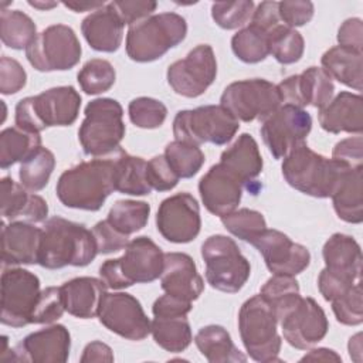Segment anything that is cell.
Returning <instances> with one entry per match:
<instances>
[{"instance_id":"1","label":"cell","mask_w":363,"mask_h":363,"mask_svg":"<svg viewBox=\"0 0 363 363\" xmlns=\"http://www.w3.org/2000/svg\"><path fill=\"white\" fill-rule=\"evenodd\" d=\"M115 190V157L92 159L67 169L55 187L65 207L85 211H98Z\"/></svg>"},{"instance_id":"2","label":"cell","mask_w":363,"mask_h":363,"mask_svg":"<svg viewBox=\"0 0 363 363\" xmlns=\"http://www.w3.org/2000/svg\"><path fill=\"white\" fill-rule=\"evenodd\" d=\"M98 254L91 230L62 217L48 218L41 228L38 265L60 269L67 265L85 267Z\"/></svg>"},{"instance_id":"3","label":"cell","mask_w":363,"mask_h":363,"mask_svg":"<svg viewBox=\"0 0 363 363\" xmlns=\"http://www.w3.org/2000/svg\"><path fill=\"white\" fill-rule=\"evenodd\" d=\"M281 169L285 182L295 190L316 199H328L352 167L336 159L325 157L306 143H301L284 157Z\"/></svg>"},{"instance_id":"4","label":"cell","mask_w":363,"mask_h":363,"mask_svg":"<svg viewBox=\"0 0 363 363\" xmlns=\"http://www.w3.org/2000/svg\"><path fill=\"white\" fill-rule=\"evenodd\" d=\"M164 254L149 237H136L119 258L106 259L99 267L101 279L109 289H123L133 284H147L160 278Z\"/></svg>"},{"instance_id":"5","label":"cell","mask_w":363,"mask_h":363,"mask_svg":"<svg viewBox=\"0 0 363 363\" xmlns=\"http://www.w3.org/2000/svg\"><path fill=\"white\" fill-rule=\"evenodd\" d=\"M81 95L74 86L50 88L16 105V126L40 133L51 126H69L79 113Z\"/></svg>"},{"instance_id":"6","label":"cell","mask_w":363,"mask_h":363,"mask_svg":"<svg viewBox=\"0 0 363 363\" xmlns=\"http://www.w3.org/2000/svg\"><path fill=\"white\" fill-rule=\"evenodd\" d=\"M187 23L177 13H159L132 24L126 34V54L136 62H152L179 45Z\"/></svg>"},{"instance_id":"7","label":"cell","mask_w":363,"mask_h":363,"mask_svg":"<svg viewBox=\"0 0 363 363\" xmlns=\"http://www.w3.org/2000/svg\"><path fill=\"white\" fill-rule=\"evenodd\" d=\"M278 319L272 308L258 294L247 299L238 313V329L242 345L255 362L279 360L281 336L277 330Z\"/></svg>"},{"instance_id":"8","label":"cell","mask_w":363,"mask_h":363,"mask_svg":"<svg viewBox=\"0 0 363 363\" xmlns=\"http://www.w3.org/2000/svg\"><path fill=\"white\" fill-rule=\"evenodd\" d=\"M123 109L116 99L96 98L85 106L78 140L88 156H105L116 150L125 136Z\"/></svg>"},{"instance_id":"9","label":"cell","mask_w":363,"mask_h":363,"mask_svg":"<svg viewBox=\"0 0 363 363\" xmlns=\"http://www.w3.org/2000/svg\"><path fill=\"white\" fill-rule=\"evenodd\" d=\"M240 128L234 115L221 105H206L179 111L173 119L174 140L217 146L228 143Z\"/></svg>"},{"instance_id":"10","label":"cell","mask_w":363,"mask_h":363,"mask_svg":"<svg viewBox=\"0 0 363 363\" xmlns=\"http://www.w3.org/2000/svg\"><path fill=\"white\" fill-rule=\"evenodd\" d=\"M201 257L206 262V279L217 291L238 292L250 278L248 259L227 235H210L201 245Z\"/></svg>"},{"instance_id":"11","label":"cell","mask_w":363,"mask_h":363,"mask_svg":"<svg viewBox=\"0 0 363 363\" xmlns=\"http://www.w3.org/2000/svg\"><path fill=\"white\" fill-rule=\"evenodd\" d=\"M82 48L75 31L65 24H54L35 35L26 48L31 67L41 72L67 71L81 58Z\"/></svg>"},{"instance_id":"12","label":"cell","mask_w":363,"mask_h":363,"mask_svg":"<svg viewBox=\"0 0 363 363\" xmlns=\"http://www.w3.org/2000/svg\"><path fill=\"white\" fill-rule=\"evenodd\" d=\"M220 105L230 111L240 122L264 121L282 105L275 84L262 79H242L231 82L220 98Z\"/></svg>"},{"instance_id":"13","label":"cell","mask_w":363,"mask_h":363,"mask_svg":"<svg viewBox=\"0 0 363 363\" xmlns=\"http://www.w3.org/2000/svg\"><path fill=\"white\" fill-rule=\"evenodd\" d=\"M312 129L311 115L298 106L284 104L261 125V136L275 159H284L298 145L305 143Z\"/></svg>"},{"instance_id":"14","label":"cell","mask_w":363,"mask_h":363,"mask_svg":"<svg viewBox=\"0 0 363 363\" xmlns=\"http://www.w3.org/2000/svg\"><path fill=\"white\" fill-rule=\"evenodd\" d=\"M40 292L37 275L23 268L6 269L1 275V323L11 328L31 323Z\"/></svg>"},{"instance_id":"15","label":"cell","mask_w":363,"mask_h":363,"mask_svg":"<svg viewBox=\"0 0 363 363\" xmlns=\"http://www.w3.org/2000/svg\"><path fill=\"white\" fill-rule=\"evenodd\" d=\"M167 82L172 89L186 98L203 95L217 77V61L208 44L194 47L184 58L167 68Z\"/></svg>"},{"instance_id":"16","label":"cell","mask_w":363,"mask_h":363,"mask_svg":"<svg viewBox=\"0 0 363 363\" xmlns=\"http://www.w3.org/2000/svg\"><path fill=\"white\" fill-rule=\"evenodd\" d=\"M98 319L106 329L128 340H142L150 333V319L140 302L126 292H106L99 305Z\"/></svg>"},{"instance_id":"17","label":"cell","mask_w":363,"mask_h":363,"mask_svg":"<svg viewBox=\"0 0 363 363\" xmlns=\"http://www.w3.org/2000/svg\"><path fill=\"white\" fill-rule=\"evenodd\" d=\"M250 244L258 250L274 275L295 277L311 262V252L305 245L294 242L286 234L274 228L262 230Z\"/></svg>"},{"instance_id":"18","label":"cell","mask_w":363,"mask_h":363,"mask_svg":"<svg viewBox=\"0 0 363 363\" xmlns=\"http://www.w3.org/2000/svg\"><path fill=\"white\" fill-rule=\"evenodd\" d=\"M157 231L170 242L193 241L201 227L200 207L190 193H177L164 199L156 216Z\"/></svg>"},{"instance_id":"19","label":"cell","mask_w":363,"mask_h":363,"mask_svg":"<svg viewBox=\"0 0 363 363\" xmlns=\"http://www.w3.org/2000/svg\"><path fill=\"white\" fill-rule=\"evenodd\" d=\"M278 323L282 328L284 339L299 350H306L320 342L329 329L325 311L309 296H301Z\"/></svg>"},{"instance_id":"20","label":"cell","mask_w":363,"mask_h":363,"mask_svg":"<svg viewBox=\"0 0 363 363\" xmlns=\"http://www.w3.org/2000/svg\"><path fill=\"white\" fill-rule=\"evenodd\" d=\"M71 336L64 325H51L27 335L10 349L7 360L34 363H64L68 360Z\"/></svg>"},{"instance_id":"21","label":"cell","mask_w":363,"mask_h":363,"mask_svg":"<svg viewBox=\"0 0 363 363\" xmlns=\"http://www.w3.org/2000/svg\"><path fill=\"white\" fill-rule=\"evenodd\" d=\"M277 86L282 104L285 102L302 109L308 105L322 109L332 101L335 92L332 78L319 67H309L298 75H291Z\"/></svg>"},{"instance_id":"22","label":"cell","mask_w":363,"mask_h":363,"mask_svg":"<svg viewBox=\"0 0 363 363\" xmlns=\"http://www.w3.org/2000/svg\"><path fill=\"white\" fill-rule=\"evenodd\" d=\"M242 183L220 162L211 166L199 182V193L204 207L223 217L234 211L242 196Z\"/></svg>"},{"instance_id":"23","label":"cell","mask_w":363,"mask_h":363,"mask_svg":"<svg viewBox=\"0 0 363 363\" xmlns=\"http://www.w3.org/2000/svg\"><path fill=\"white\" fill-rule=\"evenodd\" d=\"M160 284L164 294L193 302L204 289V281L197 272L193 258L184 252H166Z\"/></svg>"},{"instance_id":"24","label":"cell","mask_w":363,"mask_h":363,"mask_svg":"<svg viewBox=\"0 0 363 363\" xmlns=\"http://www.w3.org/2000/svg\"><path fill=\"white\" fill-rule=\"evenodd\" d=\"M41 228L27 221L3 223L1 261L4 265L38 264Z\"/></svg>"},{"instance_id":"25","label":"cell","mask_w":363,"mask_h":363,"mask_svg":"<svg viewBox=\"0 0 363 363\" xmlns=\"http://www.w3.org/2000/svg\"><path fill=\"white\" fill-rule=\"evenodd\" d=\"M319 125L329 133H356L363 130V99L360 94L342 91L319 109Z\"/></svg>"},{"instance_id":"26","label":"cell","mask_w":363,"mask_h":363,"mask_svg":"<svg viewBox=\"0 0 363 363\" xmlns=\"http://www.w3.org/2000/svg\"><path fill=\"white\" fill-rule=\"evenodd\" d=\"M0 208L3 218H23L27 223H43L48 214L47 201L34 193H28L23 184L11 177L0 182Z\"/></svg>"},{"instance_id":"27","label":"cell","mask_w":363,"mask_h":363,"mask_svg":"<svg viewBox=\"0 0 363 363\" xmlns=\"http://www.w3.org/2000/svg\"><path fill=\"white\" fill-rule=\"evenodd\" d=\"M125 24L118 17L111 3L88 14L81 24V31L91 48L101 52L116 51L123 40Z\"/></svg>"},{"instance_id":"28","label":"cell","mask_w":363,"mask_h":363,"mask_svg":"<svg viewBox=\"0 0 363 363\" xmlns=\"http://www.w3.org/2000/svg\"><path fill=\"white\" fill-rule=\"evenodd\" d=\"M60 288L65 312L79 319L98 316L101 301L106 294V285L102 279L78 277L64 282Z\"/></svg>"},{"instance_id":"29","label":"cell","mask_w":363,"mask_h":363,"mask_svg":"<svg viewBox=\"0 0 363 363\" xmlns=\"http://www.w3.org/2000/svg\"><path fill=\"white\" fill-rule=\"evenodd\" d=\"M150 333L156 345L172 353L186 350L193 340L186 312L164 311L153 313Z\"/></svg>"},{"instance_id":"30","label":"cell","mask_w":363,"mask_h":363,"mask_svg":"<svg viewBox=\"0 0 363 363\" xmlns=\"http://www.w3.org/2000/svg\"><path fill=\"white\" fill-rule=\"evenodd\" d=\"M220 163L224 164L242 184L252 182L262 170V157L255 139L248 133H241L237 140L227 147Z\"/></svg>"},{"instance_id":"31","label":"cell","mask_w":363,"mask_h":363,"mask_svg":"<svg viewBox=\"0 0 363 363\" xmlns=\"http://www.w3.org/2000/svg\"><path fill=\"white\" fill-rule=\"evenodd\" d=\"M330 197L340 220L360 224L363 221V166L349 169Z\"/></svg>"},{"instance_id":"32","label":"cell","mask_w":363,"mask_h":363,"mask_svg":"<svg viewBox=\"0 0 363 363\" xmlns=\"http://www.w3.org/2000/svg\"><path fill=\"white\" fill-rule=\"evenodd\" d=\"M363 54L342 45L329 48L320 58L323 71L340 84L362 91Z\"/></svg>"},{"instance_id":"33","label":"cell","mask_w":363,"mask_h":363,"mask_svg":"<svg viewBox=\"0 0 363 363\" xmlns=\"http://www.w3.org/2000/svg\"><path fill=\"white\" fill-rule=\"evenodd\" d=\"M194 343L210 363H235L247 360L245 354L233 343L230 333L220 325L201 328L194 336Z\"/></svg>"},{"instance_id":"34","label":"cell","mask_w":363,"mask_h":363,"mask_svg":"<svg viewBox=\"0 0 363 363\" xmlns=\"http://www.w3.org/2000/svg\"><path fill=\"white\" fill-rule=\"evenodd\" d=\"M322 255L329 269L354 275L362 274V250L352 235L342 233L332 234L323 244Z\"/></svg>"},{"instance_id":"35","label":"cell","mask_w":363,"mask_h":363,"mask_svg":"<svg viewBox=\"0 0 363 363\" xmlns=\"http://www.w3.org/2000/svg\"><path fill=\"white\" fill-rule=\"evenodd\" d=\"M146 164L143 157L132 156L123 150L115 157L116 191L130 196H146L152 191L146 179Z\"/></svg>"},{"instance_id":"36","label":"cell","mask_w":363,"mask_h":363,"mask_svg":"<svg viewBox=\"0 0 363 363\" xmlns=\"http://www.w3.org/2000/svg\"><path fill=\"white\" fill-rule=\"evenodd\" d=\"M40 146V133L18 126L3 129L0 133V167L7 169L17 162H24Z\"/></svg>"},{"instance_id":"37","label":"cell","mask_w":363,"mask_h":363,"mask_svg":"<svg viewBox=\"0 0 363 363\" xmlns=\"http://www.w3.org/2000/svg\"><path fill=\"white\" fill-rule=\"evenodd\" d=\"M34 21L20 10H1L0 37L6 47L13 50L27 48L35 38Z\"/></svg>"},{"instance_id":"38","label":"cell","mask_w":363,"mask_h":363,"mask_svg":"<svg viewBox=\"0 0 363 363\" xmlns=\"http://www.w3.org/2000/svg\"><path fill=\"white\" fill-rule=\"evenodd\" d=\"M150 206L146 201L118 200L109 210L106 221L121 234L129 237L142 230L149 220Z\"/></svg>"},{"instance_id":"39","label":"cell","mask_w":363,"mask_h":363,"mask_svg":"<svg viewBox=\"0 0 363 363\" xmlns=\"http://www.w3.org/2000/svg\"><path fill=\"white\" fill-rule=\"evenodd\" d=\"M259 295L272 308L278 322L301 298L298 281L292 275H272L262 285Z\"/></svg>"},{"instance_id":"40","label":"cell","mask_w":363,"mask_h":363,"mask_svg":"<svg viewBox=\"0 0 363 363\" xmlns=\"http://www.w3.org/2000/svg\"><path fill=\"white\" fill-rule=\"evenodd\" d=\"M55 167V157L51 150L40 146L24 162H21L18 177L21 184L30 191L43 190Z\"/></svg>"},{"instance_id":"41","label":"cell","mask_w":363,"mask_h":363,"mask_svg":"<svg viewBox=\"0 0 363 363\" xmlns=\"http://www.w3.org/2000/svg\"><path fill=\"white\" fill-rule=\"evenodd\" d=\"M234 55L245 64H257L269 55L268 33L250 24L241 28L231 38Z\"/></svg>"},{"instance_id":"42","label":"cell","mask_w":363,"mask_h":363,"mask_svg":"<svg viewBox=\"0 0 363 363\" xmlns=\"http://www.w3.org/2000/svg\"><path fill=\"white\" fill-rule=\"evenodd\" d=\"M268 44L269 54L284 65L298 62L305 50V41L301 33L284 24L277 26L268 33Z\"/></svg>"},{"instance_id":"43","label":"cell","mask_w":363,"mask_h":363,"mask_svg":"<svg viewBox=\"0 0 363 363\" xmlns=\"http://www.w3.org/2000/svg\"><path fill=\"white\" fill-rule=\"evenodd\" d=\"M164 157L179 179H190L204 164L203 150L191 143L173 140L164 147Z\"/></svg>"},{"instance_id":"44","label":"cell","mask_w":363,"mask_h":363,"mask_svg":"<svg viewBox=\"0 0 363 363\" xmlns=\"http://www.w3.org/2000/svg\"><path fill=\"white\" fill-rule=\"evenodd\" d=\"M81 89L88 95L106 92L115 84L116 72L113 65L102 58H94L84 64L77 75Z\"/></svg>"},{"instance_id":"45","label":"cell","mask_w":363,"mask_h":363,"mask_svg":"<svg viewBox=\"0 0 363 363\" xmlns=\"http://www.w3.org/2000/svg\"><path fill=\"white\" fill-rule=\"evenodd\" d=\"M221 223L234 237L247 242H250L257 234L267 228L264 216L259 211L251 208L234 210L230 214L223 216Z\"/></svg>"},{"instance_id":"46","label":"cell","mask_w":363,"mask_h":363,"mask_svg":"<svg viewBox=\"0 0 363 363\" xmlns=\"http://www.w3.org/2000/svg\"><path fill=\"white\" fill-rule=\"evenodd\" d=\"M128 113L130 122L142 129H156L163 125L167 108L162 101L149 96H139L129 102Z\"/></svg>"},{"instance_id":"47","label":"cell","mask_w":363,"mask_h":363,"mask_svg":"<svg viewBox=\"0 0 363 363\" xmlns=\"http://www.w3.org/2000/svg\"><path fill=\"white\" fill-rule=\"evenodd\" d=\"M254 13V1H216L211 4V17L216 24L224 30L242 27Z\"/></svg>"},{"instance_id":"48","label":"cell","mask_w":363,"mask_h":363,"mask_svg":"<svg viewBox=\"0 0 363 363\" xmlns=\"http://www.w3.org/2000/svg\"><path fill=\"white\" fill-rule=\"evenodd\" d=\"M332 311L336 320L346 326H357L363 322V301L360 281L346 294L332 301Z\"/></svg>"},{"instance_id":"49","label":"cell","mask_w":363,"mask_h":363,"mask_svg":"<svg viewBox=\"0 0 363 363\" xmlns=\"http://www.w3.org/2000/svg\"><path fill=\"white\" fill-rule=\"evenodd\" d=\"M65 312L61 288L48 286L40 292L34 311L31 313V323H52L58 320Z\"/></svg>"},{"instance_id":"50","label":"cell","mask_w":363,"mask_h":363,"mask_svg":"<svg viewBox=\"0 0 363 363\" xmlns=\"http://www.w3.org/2000/svg\"><path fill=\"white\" fill-rule=\"evenodd\" d=\"M359 281H360V275L333 271L325 267L319 274L318 288L323 299L332 302L333 299L346 294Z\"/></svg>"},{"instance_id":"51","label":"cell","mask_w":363,"mask_h":363,"mask_svg":"<svg viewBox=\"0 0 363 363\" xmlns=\"http://www.w3.org/2000/svg\"><path fill=\"white\" fill-rule=\"evenodd\" d=\"M146 179L152 190L167 191L176 187L179 176L169 166L164 155L152 157L146 164Z\"/></svg>"},{"instance_id":"52","label":"cell","mask_w":363,"mask_h":363,"mask_svg":"<svg viewBox=\"0 0 363 363\" xmlns=\"http://www.w3.org/2000/svg\"><path fill=\"white\" fill-rule=\"evenodd\" d=\"M278 13L284 26L295 28L312 20L315 7L308 0H286L278 1Z\"/></svg>"},{"instance_id":"53","label":"cell","mask_w":363,"mask_h":363,"mask_svg":"<svg viewBox=\"0 0 363 363\" xmlns=\"http://www.w3.org/2000/svg\"><path fill=\"white\" fill-rule=\"evenodd\" d=\"M111 6L122 23L130 27L132 24L150 17L156 10L157 3L152 0H115L111 1Z\"/></svg>"},{"instance_id":"54","label":"cell","mask_w":363,"mask_h":363,"mask_svg":"<svg viewBox=\"0 0 363 363\" xmlns=\"http://www.w3.org/2000/svg\"><path fill=\"white\" fill-rule=\"evenodd\" d=\"M27 82L26 69L18 61L3 55L0 58V92L11 95L24 88Z\"/></svg>"},{"instance_id":"55","label":"cell","mask_w":363,"mask_h":363,"mask_svg":"<svg viewBox=\"0 0 363 363\" xmlns=\"http://www.w3.org/2000/svg\"><path fill=\"white\" fill-rule=\"evenodd\" d=\"M91 231L96 242L98 254H111L119 251L125 248L129 242V237L116 231L106 220L96 223Z\"/></svg>"},{"instance_id":"56","label":"cell","mask_w":363,"mask_h":363,"mask_svg":"<svg viewBox=\"0 0 363 363\" xmlns=\"http://www.w3.org/2000/svg\"><path fill=\"white\" fill-rule=\"evenodd\" d=\"M332 159L354 169L363 166V139L360 135L337 142L332 150Z\"/></svg>"},{"instance_id":"57","label":"cell","mask_w":363,"mask_h":363,"mask_svg":"<svg viewBox=\"0 0 363 363\" xmlns=\"http://www.w3.org/2000/svg\"><path fill=\"white\" fill-rule=\"evenodd\" d=\"M337 43L342 47L362 52L363 48V23L359 17L347 18L337 30Z\"/></svg>"},{"instance_id":"58","label":"cell","mask_w":363,"mask_h":363,"mask_svg":"<svg viewBox=\"0 0 363 363\" xmlns=\"http://www.w3.org/2000/svg\"><path fill=\"white\" fill-rule=\"evenodd\" d=\"M251 24L261 28L265 33H269L277 26L282 24L278 13V1H262L257 6L252 13Z\"/></svg>"},{"instance_id":"59","label":"cell","mask_w":363,"mask_h":363,"mask_svg":"<svg viewBox=\"0 0 363 363\" xmlns=\"http://www.w3.org/2000/svg\"><path fill=\"white\" fill-rule=\"evenodd\" d=\"M82 363H86V362H113V353H112V349L105 345L104 342H99V340H94L91 343H88L85 347H84V352H82V356L79 359Z\"/></svg>"},{"instance_id":"60","label":"cell","mask_w":363,"mask_h":363,"mask_svg":"<svg viewBox=\"0 0 363 363\" xmlns=\"http://www.w3.org/2000/svg\"><path fill=\"white\" fill-rule=\"evenodd\" d=\"M342 362V357L332 349L319 347L312 349L308 354H305L301 362Z\"/></svg>"},{"instance_id":"61","label":"cell","mask_w":363,"mask_h":363,"mask_svg":"<svg viewBox=\"0 0 363 363\" xmlns=\"http://www.w3.org/2000/svg\"><path fill=\"white\" fill-rule=\"evenodd\" d=\"M65 7L71 9L75 13H82V11H95L101 7L105 6L104 1H64L62 3Z\"/></svg>"},{"instance_id":"62","label":"cell","mask_w":363,"mask_h":363,"mask_svg":"<svg viewBox=\"0 0 363 363\" xmlns=\"http://www.w3.org/2000/svg\"><path fill=\"white\" fill-rule=\"evenodd\" d=\"M362 333H356L349 339V354L354 362H362Z\"/></svg>"},{"instance_id":"63","label":"cell","mask_w":363,"mask_h":363,"mask_svg":"<svg viewBox=\"0 0 363 363\" xmlns=\"http://www.w3.org/2000/svg\"><path fill=\"white\" fill-rule=\"evenodd\" d=\"M28 4L34 9H38V10H50V9L58 6L57 1H40V0H34V1L30 0Z\"/></svg>"}]
</instances>
